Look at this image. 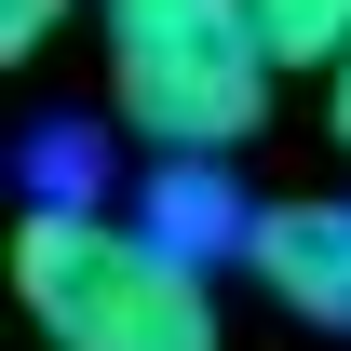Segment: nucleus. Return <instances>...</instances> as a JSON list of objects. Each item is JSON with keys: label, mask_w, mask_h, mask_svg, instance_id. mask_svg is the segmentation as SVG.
Here are the masks:
<instances>
[{"label": "nucleus", "mask_w": 351, "mask_h": 351, "mask_svg": "<svg viewBox=\"0 0 351 351\" xmlns=\"http://www.w3.org/2000/svg\"><path fill=\"white\" fill-rule=\"evenodd\" d=\"M324 108H338V149H351V54L324 68Z\"/></svg>", "instance_id": "obj_7"}, {"label": "nucleus", "mask_w": 351, "mask_h": 351, "mask_svg": "<svg viewBox=\"0 0 351 351\" xmlns=\"http://www.w3.org/2000/svg\"><path fill=\"white\" fill-rule=\"evenodd\" d=\"M14 298L41 351H217V284L189 243L108 203H27L14 217Z\"/></svg>", "instance_id": "obj_1"}, {"label": "nucleus", "mask_w": 351, "mask_h": 351, "mask_svg": "<svg viewBox=\"0 0 351 351\" xmlns=\"http://www.w3.org/2000/svg\"><path fill=\"white\" fill-rule=\"evenodd\" d=\"M149 230H162V243H189V257H203V243H230V257H243V203H217V162H176L162 189H149Z\"/></svg>", "instance_id": "obj_4"}, {"label": "nucleus", "mask_w": 351, "mask_h": 351, "mask_svg": "<svg viewBox=\"0 0 351 351\" xmlns=\"http://www.w3.org/2000/svg\"><path fill=\"white\" fill-rule=\"evenodd\" d=\"M257 27H270L284 68H338L351 54V0H257Z\"/></svg>", "instance_id": "obj_5"}, {"label": "nucleus", "mask_w": 351, "mask_h": 351, "mask_svg": "<svg viewBox=\"0 0 351 351\" xmlns=\"http://www.w3.org/2000/svg\"><path fill=\"white\" fill-rule=\"evenodd\" d=\"M54 14H68V0H0V54H14V68H27V54L54 41Z\"/></svg>", "instance_id": "obj_6"}, {"label": "nucleus", "mask_w": 351, "mask_h": 351, "mask_svg": "<svg viewBox=\"0 0 351 351\" xmlns=\"http://www.w3.org/2000/svg\"><path fill=\"white\" fill-rule=\"evenodd\" d=\"M108 27V108L162 162H230L270 108V27L257 0H95Z\"/></svg>", "instance_id": "obj_2"}, {"label": "nucleus", "mask_w": 351, "mask_h": 351, "mask_svg": "<svg viewBox=\"0 0 351 351\" xmlns=\"http://www.w3.org/2000/svg\"><path fill=\"white\" fill-rule=\"evenodd\" d=\"M243 270L298 311L311 338H351V203H257Z\"/></svg>", "instance_id": "obj_3"}]
</instances>
